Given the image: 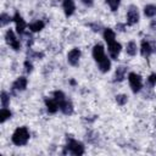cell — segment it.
Segmentation results:
<instances>
[{"label": "cell", "instance_id": "6da1fadb", "mask_svg": "<svg viewBox=\"0 0 156 156\" xmlns=\"http://www.w3.org/2000/svg\"><path fill=\"white\" fill-rule=\"evenodd\" d=\"M29 136H30V134H29V130H28L27 127H18L12 133L11 141L16 146H23V145H26L28 143Z\"/></svg>", "mask_w": 156, "mask_h": 156}, {"label": "cell", "instance_id": "7a4b0ae2", "mask_svg": "<svg viewBox=\"0 0 156 156\" xmlns=\"http://www.w3.org/2000/svg\"><path fill=\"white\" fill-rule=\"evenodd\" d=\"M67 151H68L69 154L77 155V156L83 155V154L85 152L84 145H83L80 141H78V140H76V139H73V138L67 139V145H66V150L63 151V154H66Z\"/></svg>", "mask_w": 156, "mask_h": 156}, {"label": "cell", "instance_id": "3957f363", "mask_svg": "<svg viewBox=\"0 0 156 156\" xmlns=\"http://www.w3.org/2000/svg\"><path fill=\"white\" fill-rule=\"evenodd\" d=\"M128 82H129V87L132 89L133 93H139L143 88V79L140 77V74L135 73V72H130L128 74Z\"/></svg>", "mask_w": 156, "mask_h": 156}, {"label": "cell", "instance_id": "277c9868", "mask_svg": "<svg viewBox=\"0 0 156 156\" xmlns=\"http://www.w3.org/2000/svg\"><path fill=\"white\" fill-rule=\"evenodd\" d=\"M5 40H6V43L13 49V50H20L21 49V43H20V40L17 39V37H16V34H15V32L12 30V29H9L7 32H6V34H5Z\"/></svg>", "mask_w": 156, "mask_h": 156}, {"label": "cell", "instance_id": "5b68a950", "mask_svg": "<svg viewBox=\"0 0 156 156\" xmlns=\"http://www.w3.org/2000/svg\"><path fill=\"white\" fill-rule=\"evenodd\" d=\"M12 20H13V22H15V26H16V32H17V34H20V35L24 34V32H26V28H27V23L24 22L23 17L20 15V12H16V13L13 15Z\"/></svg>", "mask_w": 156, "mask_h": 156}, {"label": "cell", "instance_id": "8992f818", "mask_svg": "<svg viewBox=\"0 0 156 156\" xmlns=\"http://www.w3.org/2000/svg\"><path fill=\"white\" fill-rule=\"evenodd\" d=\"M139 21V11H138V7L134 6V5H130L128 11H127V23L129 26H133L135 23H138Z\"/></svg>", "mask_w": 156, "mask_h": 156}, {"label": "cell", "instance_id": "52a82bcc", "mask_svg": "<svg viewBox=\"0 0 156 156\" xmlns=\"http://www.w3.org/2000/svg\"><path fill=\"white\" fill-rule=\"evenodd\" d=\"M80 55H82V52H80V50L77 49V48H74V49H72L71 51H68V54H67V61H68V63H69L71 66H77V65L79 63Z\"/></svg>", "mask_w": 156, "mask_h": 156}, {"label": "cell", "instance_id": "ba28073f", "mask_svg": "<svg viewBox=\"0 0 156 156\" xmlns=\"http://www.w3.org/2000/svg\"><path fill=\"white\" fill-rule=\"evenodd\" d=\"M91 54H93V57H94V60L96 61V63L100 62V61H102V60L106 57V55H105V48H104L101 44L94 45Z\"/></svg>", "mask_w": 156, "mask_h": 156}, {"label": "cell", "instance_id": "9c48e42d", "mask_svg": "<svg viewBox=\"0 0 156 156\" xmlns=\"http://www.w3.org/2000/svg\"><path fill=\"white\" fill-rule=\"evenodd\" d=\"M107 46H108V54H110V57H111L112 60H117V57L119 56V52H121V50H122L121 44L117 43V41L115 40L113 43L107 44Z\"/></svg>", "mask_w": 156, "mask_h": 156}, {"label": "cell", "instance_id": "30bf717a", "mask_svg": "<svg viewBox=\"0 0 156 156\" xmlns=\"http://www.w3.org/2000/svg\"><path fill=\"white\" fill-rule=\"evenodd\" d=\"M140 52H141V55H143L144 57L147 58V57L154 52L152 43H150V41L143 39V40H141V44H140Z\"/></svg>", "mask_w": 156, "mask_h": 156}, {"label": "cell", "instance_id": "8fae6325", "mask_svg": "<svg viewBox=\"0 0 156 156\" xmlns=\"http://www.w3.org/2000/svg\"><path fill=\"white\" fill-rule=\"evenodd\" d=\"M44 102H45V107H46L49 113H56L57 110L60 108L58 102L55 100V98H45Z\"/></svg>", "mask_w": 156, "mask_h": 156}, {"label": "cell", "instance_id": "7c38bea8", "mask_svg": "<svg viewBox=\"0 0 156 156\" xmlns=\"http://www.w3.org/2000/svg\"><path fill=\"white\" fill-rule=\"evenodd\" d=\"M58 107H60L61 112H62L63 115H66V116H71V115L73 113V105H72V102H71L69 100H67V99H65V100H62L61 102H58Z\"/></svg>", "mask_w": 156, "mask_h": 156}, {"label": "cell", "instance_id": "4fadbf2b", "mask_svg": "<svg viewBox=\"0 0 156 156\" xmlns=\"http://www.w3.org/2000/svg\"><path fill=\"white\" fill-rule=\"evenodd\" d=\"M27 83H28V80L26 77H18L12 84V90L13 91H23L27 88Z\"/></svg>", "mask_w": 156, "mask_h": 156}, {"label": "cell", "instance_id": "5bb4252c", "mask_svg": "<svg viewBox=\"0 0 156 156\" xmlns=\"http://www.w3.org/2000/svg\"><path fill=\"white\" fill-rule=\"evenodd\" d=\"M62 7H63V12L67 17L72 16L76 11V4L73 0H63L62 2Z\"/></svg>", "mask_w": 156, "mask_h": 156}, {"label": "cell", "instance_id": "9a60e30c", "mask_svg": "<svg viewBox=\"0 0 156 156\" xmlns=\"http://www.w3.org/2000/svg\"><path fill=\"white\" fill-rule=\"evenodd\" d=\"M126 72H127V68L124 66H118L115 71V80L116 82H122L126 77Z\"/></svg>", "mask_w": 156, "mask_h": 156}, {"label": "cell", "instance_id": "2e32d148", "mask_svg": "<svg viewBox=\"0 0 156 156\" xmlns=\"http://www.w3.org/2000/svg\"><path fill=\"white\" fill-rule=\"evenodd\" d=\"M104 39L107 44L113 43L116 40V33L111 29V28H105L104 29Z\"/></svg>", "mask_w": 156, "mask_h": 156}, {"label": "cell", "instance_id": "e0dca14e", "mask_svg": "<svg viewBox=\"0 0 156 156\" xmlns=\"http://www.w3.org/2000/svg\"><path fill=\"white\" fill-rule=\"evenodd\" d=\"M98 66H99V69H100L102 73H106V72H108L110 68H111V61H110V58L106 56L102 61L98 62Z\"/></svg>", "mask_w": 156, "mask_h": 156}, {"label": "cell", "instance_id": "ac0fdd59", "mask_svg": "<svg viewBox=\"0 0 156 156\" xmlns=\"http://www.w3.org/2000/svg\"><path fill=\"white\" fill-rule=\"evenodd\" d=\"M136 50H138V48H136V43L134 40H130V41L127 43V45H126V52L129 56H135L136 55Z\"/></svg>", "mask_w": 156, "mask_h": 156}, {"label": "cell", "instance_id": "d6986e66", "mask_svg": "<svg viewBox=\"0 0 156 156\" xmlns=\"http://www.w3.org/2000/svg\"><path fill=\"white\" fill-rule=\"evenodd\" d=\"M28 27H29V29H30L32 32H40V30L45 27V23H44L41 20H38V21L32 22Z\"/></svg>", "mask_w": 156, "mask_h": 156}, {"label": "cell", "instance_id": "ffe728a7", "mask_svg": "<svg viewBox=\"0 0 156 156\" xmlns=\"http://www.w3.org/2000/svg\"><path fill=\"white\" fill-rule=\"evenodd\" d=\"M11 116H12V112H11L7 107H2L1 111H0V122H1V123L6 122L7 119L11 118Z\"/></svg>", "mask_w": 156, "mask_h": 156}, {"label": "cell", "instance_id": "44dd1931", "mask_svg": "<svg viewBox=\"0 0 156 156\" xmlns=\"http://www.w3.org/2000/svg\"><path fill=\"white\" fill-rule=\"evenodd\" d=\"M144 15L146 17H154L156 15V5H152V4L145 5V7H144Z\"/></svg>", "mask_w": 156, "mask_h": 156}, {"label": "cell", "instance_id": "7402d4cb", "mask_svg": "<svg viewBox=\"0 0 156 156\" xmlns=\"http://www.w3.org/2000/svg\"><path fill=\"white\" fill-rule=\"evenodd\" d=\"M11 21H13L12 20V17L10 16V15H7L6 12H2L1 15H0V26L1 27H5L7 23H10Z\"/></svg>", "mask_w": 156, "mask_h": 156}, {"label": "cell", "instance_id": "603a6c76", "mask_svg": "<svg viewBox=\"0 0 156 156\" xmlns=\"http://www.w3.org/2000/svg\"><path fill=\"white\" fill-rule=\"evenodd\" d=\"M0 101H1V106H2V107H7L9 104H10V95H9L6 91H1Z\"/></svg>", "mask_w": 156, "mask_h": 156}, {"label": "cell", "instance_id": "cb8c5ba5", "mask_svg": "<svg viewBox=\"0 0 156 156\" xmlns=\"http://www.w3.org/2000/svg\"><path fill=\"white\" fill-rule=\"evenodd\" d=\"M105 1L110 6L111 11H117L119 7V4H121V0H105Z\"/></svg>", "mask_w": 156, "mask_h": 156}, {"label": "cell", "instance_id": "d4e9b609", "mask_svg": "<svg viewBox=\"0 0 156 156\" xmlns=\"http://www.w3.org/2000/svg\"><path fill=\"white\" fill-rule=\"evenodd\" d=\"M127 101H128V96H127V95H124V94H118V95H116V102H117L119 106L126 105Z\"/></svg>", "mask_w": 156, "mask_h": 156}, {"label": "cell", "instance_id": "484cf974", "mask_svg": "<svg viewBox=\"0 0 156 156\" xmlns=\"http://www.w3.org/2000/svg\"><path fill=\"white\" fill-rule=\"evenodd\" d=\"M147 82H149V84H150L151 87L156 85V73H151V74L149 76V78H147Z\"/></svg>", "mask_w": 156, "mask_h": 156}, {"label": "cell", "instance_id": "4316f807", "mask_svg": "<svg viewBox=\"0 0 156 156\" xmlns=\"http://www.w3.org/2000/svg\"><path fill=\"white\" fill-rule=\"evenodd\" d=\"M24 68H26V72L27 73H29V72L33 71V65H32V62L29 60H26L24 61Z\"/></svg>", "mask_w": 156, "mask_h": 156}, {"label": "cell", "instance_id": "83f0119b", "mask_svg": "<svg viewBox=\"0 0 156 156\" xmlns=\"http://www.w3.org/2000/svg\"><path fill=\"white\" fill-rule=\"evenodd\" d=\"M82 2H83L84 5H87V6H91L93 2H94V0H82Z\"/></svg>", "mask_w": 156, "mask_h": 156}, {"label": "cell", "instance_id": "f1b7e54d", "mask_svg": "<svg viewBox=\"0 0 156 156\" xmlns=\"http://www.w3.org/2000/svg\"><path fill=\"white\" fill-rule=\"evenodd\" d=\"M116 28H117L118 30H121V32H123V30H124V24H121V23H118V24L116 26Z\"/></svg>", "mask_w": 156, "mask_h": 156}]
</instances>
